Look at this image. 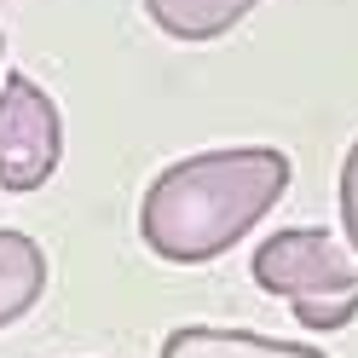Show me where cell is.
<instances>
[{"instance_id": "6da1fadb", "label": "cell", "mask_w": 358, "mask_h": 358, "mask_svg": "<svg viewBox=\"0 0 358 358\" xmlns=\"http://www.w3.org/2000/svg\"><path fill=\"white\" fill-rule=\"evenodd\" d=\"M289 156L278 145H237L185 156L150 179L139 203V237L168 266H203L243 243L289 191Z\"/></svg>"}, {"instance_id": "7a4b0ae2", "label": "cell", "mask_w": 358, "mask_h": 358, "mask_svg": "<svg viewBox=\"0 0 358 358\" xmlns=\"http://www.w3.org/2000/svg\"><path fill=\"white\" fill-rule=\"evenodd\" d=\"M255 283L272 301H289L295 324L312 335H335L358 318V266L347 243H335L324 226H283L249 260Z\"/></svg>"}, {"instance_id": "3957f363", "label": "cell", "mask_w": 358, "mask_h": 358, "mask_svg": "<svg viewBox=\"0 0 358 358\" xmlns=\"http://www.w3.org/2000/svg\"><path fill=\"white\" fill-rule=\"evenodd\" d=\"M64 156V122L58 104L29 76L0 81V191H41Z\"/></svg>"}, {"instance_id": "277c9868", "label": "cell", "mask_w": 358, "mask_h": 358, "mask_svg": "<svg viewBox=\"0 0 358 358\" xmlns=\"http://www.w3.org/2000/svg\"><path fill=\"white\" fill-rule=\"evenodd\" d=\"M162 358H324L306 341H278V335H255V329H214V324H179Z\"/></svg>"}, {"instance_id": "5b68a950", "label": "cell", "mask_w": 358, "mask_h": 358, "mask_svg": "<svg viewBox=\"0 0 358 358\" xmlns=\"http://www.w3.org/2000/svg\"><path fill=\"white\" fill-rule=\"evenodd\" d=\"M41 289H47V255H41V243L0 226V329L24 318L41 301Z\"/></svg>"}, {"instance_id": "8992f818", "label": "cell", "mask_w": 358, "mask_h": 358, "mask_svg": "<svg viewBox=\"0 0 358 358\" xmlns=\"http://www.w3.org/2000/svg\"><path fill=\"white\" fill-rule=\"evenodd\" d=\"M260 0H145L150 24L173 35V41H220L226 29H237Z\"/></svg>"}, {"instance_id": "52a82bcc", "label": "cell", "mask_w": 358, "mask_h": 358, "mask_svg": "<svg viewBox=\"0 0 358 358\" xmlns=\"http://www.w3.org/2000/svg\"><path fill=\"white\" fill-rule=\"evenodd\" d=\"M335 196H341V231H347V249L358 255V139L341 156V179H335Z\"/></svg>"}, {"instance_id": "ba28073f", "label": "cell", "mask_w": 358, "mask_h": 358, "mask_svg": "<svg viewBox=\"0 0 358 358\" xmlns=\"http://www.w3.org/2000/svg\"><path fill=\"white\" fill-rule=\"evenodd\" d=\"M0 58H6V41H0Z\"/></svg>"}]
</instances>
